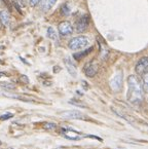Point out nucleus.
Masks as SVG:
<instances>
[{
    "label": "nucleus",
    "mask_w": 148,
    "mask_h": 149,
    "mask_svg": "<svg viewBox=\"0 0 148 149\" xmlns=\"http://www.w3.org/2000/svg\"><path fill=\"white\" fill-rule=\"evenodd\" d=\"M128 100L131 104L140 105L143 102L144 92L140 80L135 75H130L128 77Z\"/></svg>",
    "instance_id": "obj_1"
},
{
    "label": "nucleus",
    "mask_w": 148,
    "mask_h": 149,
    "mask_svg": "<svg viewBox=\"0 0 148 149\" xmlns=\"http://www.w3.org/2000/svg\"><path fill=\"white\" fill-rule=\"evenodd\" d=\"M89 44V39L85 36H78V37H74L73 39L70 40L69 47L72 51H77L83 48Z\"/></svg>",
    "instance_id": "obj_2"
},
{
    "label": "nucleus",
    "mask_w": 148,
    "mask_h": 149,
    "mask_svg": "<svg viewBox=\"0 0 148 149\" xmlns=\"http://www.w3.org/2000/svg\"><path fill=\"white\" fill-rule=\"evenodd\" d=\"M122 79H124V75L120 72H116L115 74L113 75V77L110 79V88H112L113 92H119L122 88Z\"/></svg>",
    "instance_id": "obj_3"
},
{
    "label": "nucleus",
    "mask_w": 148,
    "mask_h": 149,
    "mask_svg": "<svg viewBox=\"0 0 148 149\" xmlns=\"http://www.w3.org/2000/svg\"><path fill=\"white\" fill-rule=\"evenodd\" d=\"M135 70L137 72V74H139L140 76L143 75L144 73L148 72V58L143 57L138 61L137 65L135 67Z\"/></svg>",
    "instance_id": "obj_4"
},
{
    "label": "nucleus",
    "mask_w": 148,
    "mask_h": 149,
    "mask_svg": "<svg viewBox=\"0 0 148 149\" xmlns=\"http://www.w3.org/2000/svg\"><path fill=\"white\" fill-rule=\"evenodd\" d=\"M58 30H59V33L62 36H69L73 33L74 29L73 26L71 25V23L65 21V22L60 23L59 26H58Z\"/></svg>",
    "instance_id": "obj_5"
},
{
    "label": "nucleus",
    "mask_w": 148,
    "mask_h": 149,
    "mask_svg": "<svg viewBox=\"0 0 148 149\" xmlns=\"http://www.w3.org/2000/svg\"><path fill=\"white\" fill-rule=\"evenodd\" d=\"M60 116L64 117V118H69V119H84V115L81 112L76 111V110H70V111H63L58 113Z\"/></svg>",
    "instance_id": "obj_6"
},
{
    "label": "nucleus",
    "mask_w": 148,
    "mask_h": 149,
    "mask_svg": "<svg viewBox=\"0 0 148 149\" xmlns=\"http://www.w3.org/2000/svg\"><path fill=\"white\" fill-rule=\"evenodd\" d=\"M89 17L87 15H83L76 22V31L78 33L84 32L87 29V27H89Z\"/></svg>",
    "instance_id": "obj_7"
},
{
    "label": "nucleus",
    "mask_w": 148,
    "mask_h": 149,
    "mask_svg": "<svg viewBox=\"0 0 148 149\" xmlns=\"http://www.w3.org/2000/svg\"><path fill=\"white\" fill-rule=\"evenodd\" d=\"M98 72V66L95 63H89L84 67V73L87 77H94Z\"/></svg>",
    "instance_id": "obj_8"
},
{
    "label": "nucleus",
    "mask_w": 148,
    "mask_h": 149,
    "mask_svg": "<svg viewBox=\"0 0 148 149\" xmlns=\"http://www.w3.org/2000/svg\"><path fill=\"white\" fill-rule=\"evenodd\" d=\"M63 134L66 138L70 139V140H78V139H80V135H79V133L72 131V130H64Z\"/></svg>",
    "instance_id": "obj_9"
},
{
    "label": "nucleus",
    "mask_w": 148,
    "mask_h": 149,
    "mask_svg": "<svg viewBox=\"0 0 148 149\" xmlns=\"http://www.w3.org/2000/svg\"><path fill=\"white\" fill-rule=\"evenodd\" d=\"M0 23H1V25H3V26H5V27L9 26V24H10V19H9V15L7 11L3 10L0 13Z\"/></svg>",
    "instance_id": "obj_10"
},
{
    "label": "nucleus",
    "mask_w": 148,
    "mask_h": 149,
    "mask_svg": "<svg viewBox=\"0 0 148 149\" xmlns=\"http://www.w3.org/2000/svg\"><path fill=\"white\" fill-rule=\"evenodd\" d=\"M111 109L113 110V112L116 114V115H118V116H120V117H122L124 119H126L128 123H132L134 121V119L132 118L131 116H128V114H126L124 111H121V110H119V109H117V108H114V107H111Z\"/></svg>",
    "instance_id": "obj_11"
},
{
    "label": "nucleus",
    "mask_w": 148,
    "mask_h": 149,
    "mask_svg": "<svg viewBox=\"0 0 148 149\" xmlns=\"http://www.w3.org/2000/svg\"><path fill=\"white\" fill-rule=\"evenodd\" d=\"M65 64H66V68H67L68 72L72 75V76H76V67L74 66V64L71 62L70 59H65Z\"/></svg>",
    "instance_id": "obj_12"
},
{
    "label": "nucleus",
    "mask_w": 148,
    "mask_h": 149,
    "mask_svg": "<svg viewBox=\"0 0 148 149\" xmlns=\"http://www.w3.org/2000/svg\"><path fill=\"white\" fill-rule=\"evenodd\" d=\"M57 2V0H43L42 1V5H41V8L43 11H47L54 6V3Z\"/></svg>",
    "instance_id": "obj_13"
},
{
    "label": "nucleus",
    "mask_w": 148,
    "mask_h": 149,
    "mask_svg": "<svg viewBox=\"0 0 148 149\" xmlns=\"http://www.w3.org/2000/svg\"><path fill=\"white\" fill-rule=\"evenodd\" d=\"M141 86H142V88H143V92L144 94L148 92V72L147 73H144L143 75H141Z\"/></svg>",
    "instance_id": "obj_14"
},
{
    "label": "nucleus",
    "mask_w": 148,
    "mask_h": 149,
    "mask_svg": "<svg viewBox=\"0 0 148 149\" xmlns=\"http://www.w3.org/2000/svg\"><path fill=\"white\" fill-rule=\"evenodd\" d=\"M93 51V47H89V48H87V49H85V51H83V52H81V53H76V54H74L73 55V58L75 60H80V59H82L83 57H85L87 55H89L91 52Z\"/></svg>",
    "instance_id": "obj_15"
},
{
    "label": "nucleus",
    "mask_w": 148,
    "mask_h": 149,
    "mask_svg": "<svg viewBox=\"0 0 148 149\" xmlns=\"http://www.w3.org/2000/svg\"><path fill=\"white\" fill-rule=\"evenodd\" d=\"M0 86L3 88L4 90H8V91H13L15 88V86L11 82H0Z\"/></svg>",
    "instance_id": "obj_16"
},
{
    "label": "nucleus",
    "mask_w": 148,
    "mask_h": 149,
    "mask_svg": "<svg viewBox=\"0 0 148 149\" xmlns=\"http://www.w3.org/2000/svg\"><path fill=\"white\" fill-rule=\"evenodd\" d=\"M47 36L52 40H57V32L54 31V29L52 27H50L47 29Z\"/></svg>",
    "instance_id": "obj_17"
},
{
    "label": "nucleus",
    "mask_w": 148,
    "mask_h": 149,
    "mask_svg": "<svg viewBox=\"0 0 148 149\" xmlns=\"http://www.w3.org/2000/svg\"><path fill=\"white\" fill-rule=\"evenodd\" d=\"M60 13H61L62 15H70V8L67 4H63L61 6V9H60Z\"/></svg>",
    "instance_id": "obj_18"
},
{
    "label": "nucleus",
    "mask_w": 148,
    "mask_h": 149,
    "mask_svg": "<svg viewBox=\"0 0 148 149\" xmlns=\"http://www.w3.org/2000/svg\"><path fill=\"white\" fill-rule=\"evenodd\" d=\"M13 116V113H6V114H4V115H1V116H0V119H1V120H5V119H8Z\"/></svg>",
    "instance_id": "obj_19"
},
{
    "label": "nucleus",
    "mask_w": 148,
    "mask_h": 149,
    "mask_svg": "<svg viewBox=\"0 0 148 149\" xmlns=\"http://www.w3.org/2000/svg\"><path fill=\"white\" fill-rule=\"evenodd\" d=\"M56 127H57V125H54V123H45L44 125V127L46 130H54L56 129Z\"/></svg>",
    "instance_id": "obj_20"
},
{
    "label": "nucleus",
    "mask_w": 148,
    "mask_h": 149,
    "mask_svg": "<svg viewBox=\"0 0 148 149\" xmlns=\"http://www.w3.org/2000/svg\"><path fill=\"white\" fill-rule=\"evenodd\" d=\"M20 79H21V81H22L23 84H29V79H28V77L26 76V75H21L20 76Z\"/></svg>",
    "instance_id": "obj_21"
},
{
    "label": "nucleus",
    "mask_w": 148,
    "mask_h": 149,
    "mask_svg": "<svg viewBox=\"0 0 148 149\" xmlns=\"http://www.w3.org/2000/svg\"><path fill=\"white\" fill-rule=\"evenodd\" d=\"M70 103L74 104V105H76V106H79V107L87 108V105H84V104H82V103H78V101H70Z\"/></svg>",
    "instance_id": "obj_22"
},
{
    "label": "nucleus",
    "mask_w": 148,
    "mask_h": 149,
    "mask_svg": "<svg viewBox=\"0 0 148 149\" xmlns=\"http://www.w3.org/2000/svg\"><path fill=\"white\" fill-rule=\"evenodd\" d=\"M39 1L40 0H29V4H30V6H35L39 3Z\"/></svg>",
    "instance_id": "obj_23"
},
{
    "label": "nucleus",
    "mask_w": 148,
    "mask_h": 149,
    "mask_svg": "<svg viewBox=\"0 0 148 149\" xmlns=\"http://www.w3.org/2000/svg\"><path fill=\"white\" fill-rule=\"evenodd\" d=\"M3 76H6V73H4V72H0V77H3Z\"/></svg>",
    "instance_id": "obj_24"
},
{
    "label": "nucleus",
    "mask_w": 148,
    "mask_h": 149,
    "mask_svg": "<svg viewBox=\"0 0 148 149\" xmlns=\"http://www.w3.org/2000/svg\"><path fill=\"white\" fill-rule=\"evenodd\" d=\"M2 1L5 3V4H8V0H2Z\"/></svg>",
    "instance_id": "obj_25"
},
{
    "label": "nucleus",
    "mask_w": 148,
    "mask_h": 149,
    "mask_svg": "<svg viewBox=\"0 0 148 149\" xmlns=\"http://www.w3.org/2000/svg\"><path fill=\"white\" fill-rule=\"evenodd\" d=\"M0 28H1V23H0Z\"/></svg>",
    "instance_id": "obj_26"
},
{
    "label": "nucleus",
    "mask_w": 148,
    "mask_h": 149,
    "mask_svg": "<svg viewBox=\"0 0 148 149\" xmlns=\"http://www.w3.org/2000/svg\"><path fill=\"white\" fill-rule=\"evenodd\" d=\"M0 145H1V141H0Z\"/></svg>",
    "instance_id": "obj_27"
},
{
    "label": "nucleus",
    "mask_w": 148,
    "mask_h": 149,
    "mask_svg": "<svg viewBox=\"0 0 148 149\" xmlns=\"http://www.w3.org/2000/svg\"><path fill=\"white\" fill-rule=\"evenodd\" d=\"M19 1H22V0H19Z\"/></svg>",
    "instance_id": "obj_28"
}]
</instances>
